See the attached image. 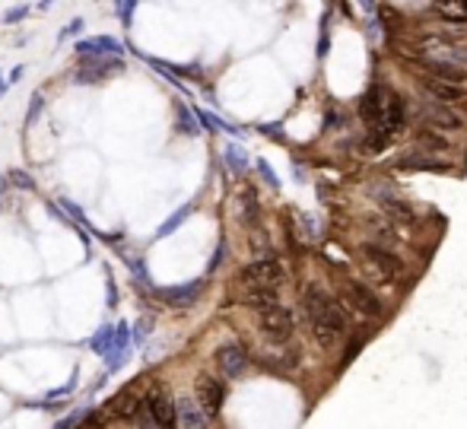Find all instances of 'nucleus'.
<instances>
[{"instance_id": "obj_1", "label": "nucleus", "mask_w": 467, "mask_h": 429, "mask_svg": "<svg viewBox=\"0 0 467 429\" xmlns=\"http://www.w3.org/2000/svg\"><path fill=\"white\" fill-rule=\"evenodd\" d=\"M363 115H365V143L369 150H385L388 143L400 137V131L407 127V108L404 99L388 86H372L363 99Z\"/></svg>"}, {"instance_id": "obj_2", "label": "nucleus", "mask_w": 467, "mask_h": 429, "mask_svg": "<svg viewBox=\"0 0 467 429\" xmlns=\"http://www.w3.org/2000/svg\"><path fill=\"white\" fill-rule=\"evenodd\" d=\"M302 309L305 318H309L312 337L321 350H337L347 337V315H344V302H337V296H330L324 286L312 283L302 293Z\"/></svg>"}, {"instance_id": "obj_3", "label": "nucleus", "mask_w": 467, "mask_h": 429, "mask_svg": "<svg viewBox=\"0 0 467 429\" xmlns=\"http://www.w3.org/2000/svg\"><path fill=\"white\" fill-rule=\"evenodd\" d=\"M283 280H286V270H283V264L277 258H270V255L258 258L248 267H242V274H239L242 302L251 305L254 311L264 309V305H274Z\"/></svg>"}, {"instance_id": "obj_4", "label": "nucleus", "mask_w": 467, "mask_h": 429, "mask_svg": "<svg viewBox=\"0 0 467 429\" xmlns=\"http://www.w3.org/2000/svg\"><path fill=\"white\" fill-rule=\"evenodd\" d=\"M400 261L394 258V251L388 248V245H375V242H369V245H363V277L369 280V283H375V286H394L398 283V277H400Z\"/></svg>"}, {"instance_id": "obj_5", "label": "nucleus", "mask_w": 467, "mask_h": 429, "mask_svg": "<svg viewBox=\"0 0 467 429\" xmlns=\"http://www.w3.org/2000/svg\"><path fill=\"white\" fill-rule=\"evenodd\" d=\"M340 293H344V309H350L359 321H378L382 318V299L359 280H340Z\"/></svg>"}, {"instance_id": "obj_6", "label": "nucleus", "mask_w": 467, "mask_h": 429, "mask_svg": "<svg viewBox=\"0 0 467 429\" xmlns=\"http://www.w3.org/2000/svg\"><path fill=\"white\" fill-rule=\"evenodd\" d=\"M258 328H261V334L270 344H289L295 334V318L286 305L274 302V305L258 309Z\"/></svg>"}, {"instance_id": "obj_7", "label": "nucleus", "mask_w": 467, "mask_h": 429, "mask_svg": "<svg viewBox=\"0 0 467 429\" xmlns=\"http://www.w3.org/2000/svg\"><path fill=\"white\" fill-rule=\"evenodd\" d=\"M118 70H124L121 57L115 55H83V64L76 67V83H99V80H109Z\"/></svg>"}, {"instance_id": "obj_8", "label": "nucleus", "mask_w": 467, "mask_h": 429, "mask_svg": "<svg viewBox=\"0 0 467 429\" xmlns=\"http://www.w3.org/2000/svg\"><path fill=\"white\" fill-rule=\"evenodd\" d=\"M417 55H426V57H435V61H454V64H467V48L448 35H426L423 42H419Z\"/></svg>"}, {"instance_id": "obj_9", "label": "nucleus", "mask_w": 467, "mask_h": 429, "mask_svg": "<svg viewBox=\"0 0 467 429\" xmlns=\"http://www.w3.org/2000/svg\"><path fill=\"white\" fill-rule=\"evenodd\" d=\"M423 121H426L429 127H439V131H458V127L464 125V111L426 96V102H423Z\"/></svg>"}, {"instance_id": "obj_10", "label": "nucleus", "mask_w": 467, "mask_h": 429, "mask_svg": "<svg viewBox=\"0 0 467 429\" xmlns=\"http://www.w3.org/2000/svg\"><path fill=\"white\" fill-rule=\"evenodd\" d=\"M419 86H423V92H426V96H433V99H439V102L454 105V108H464L467 111V90L461 83H448V80H439V76H426V73H423Z\"/></svg>"}, {"instance_id": "obj_11", "label": "nucleus", "mask_w": 467, "mask_h": 429, "mask_svg": "<svg viewBox=\"0 0 467 429\" xmlns=\"http://www.w3.org/2000/svg\"><path fill=\"white\" fill-rule=\"evenodd\" d=\"M197 401L200 407H204L207 416H216L223 407V401H226V385L216 379H210V375H204V379L197 381Z\"/></svg>"}, {"instance_id": "obj_12", "label": "nucleus", "mask_w": 467, "mask_h": 429, "mask_svg": "<svg viewBox=\"0 0 467 429\" xmlns=\"http://www.w3.org/2000/svg\"><path fill=\"white\" fill-rule=\"evenodd\" d=\"M216 366L223 369V375L235 379V375H242V372H245L248 356H245V350H242V346L226 344V346H220V350H216Z\"/></svg>"}, {"instance_id": "obj_13", "label": "nucleus", "mask_w": 467, "mask_h": 429, "mask_svg": "<svg viewBox=\"0 0 467 429\" xmlns=\"http://www.w3.org/2000/svg\"><path fill=\"white\" fill-rule=\"evenodd\" d=\"M146 404H150L153 416H156V426H172V423H179V407H175V404L169 401L159 388H153V391H150Z\"/></svg>"}, {"instance_id": "obj_14", "label": "nucleus", "mask_w": 467, "mask_h": 429, "mask_svg": "<svg viewBox=\"0 0 467 429\" xmlns=\"http://www.w3.org/2000/svg\"><path fill=\"white\" fill-rule=\"evenodd\" d=\"M140 404H144V401H137L134 391H118V395L105 404V410H109L111 416H121V420H134L137 410H140Z\"/></svg>"}, {"instance_id": "obj_15", "label": "nucleus", "mask_w": 467, "mask_h": 429, "mask_svg": "<svg viewBox=\"0 0 467 429\" xmlns=\"http://www.w3.org/2000/svg\"><path fill=\"white\" fill-rule=\"evenodd\" d=\"M433 16L445 22H467V0H433Z\"/></svg>"}, {"instance_id": "obj_16", "label": "nucleus", "mask_w": 467, "mask_h": 429, "mask_svg": "<svg viewBox=\"0 0 467 429\" xmlns=\"http://www.w3.org/2000/svg\"><path fill=\"white\" fill-rule=\"evenodd\" d=\"M121 55V42L109 38V35H96V38H86V42L76 45V55Z\"/></svg>"}, {"instance_id": "obj_17", "label": "nucleus", "mask_w": 467, "mask_h": 429, "mask_svg": "<svg viewBox=\"0 0 467 429\" xmlns=\"http://www.w3.org/2000/svg\"><path fill=\"white\" fill-rule=\"evenodd\" d=\"M417 143L426 146V150H433V153H448V150H452V140H448L439 127H429V125H423L417 131Z\"/></svg>"}, {"instance_id": "obj_18", "label": "nucleus", "mask_w": 467, "mask_h": 429, "mask_svg": "<svg viewBox=\"0 0 467 429\" xmlns=\"http://www.w3.org/2000/svg\"><path fill=\"white\" fill-rule=\"evenodd\" d=\"M382 207H385V213L388 216H394V220H400V223H413L417 220V213H413V207L404 201V197H388V194H382Z\"/></svg>"}, {"instance_id": "obj_19", "label": "nucleus", "mask_w": 467, "mask_h": 429, "mask_svg": "<svg viewBox=\"0 0 467 429\" xmlns=\"http://www.w3.org/2000/svg\"><path fill=\"white\" fill-rule=\"evenodd\" d=\"M404 169H429V172H439V169H448L445 162H439V153L426 156V153H407L404 160H400Z\"/></svg>"}, {"instance_id": "obj_20", "label": "nucleus", "mask_w": 467, "mask_h": 429, "mask_svg": "<svg viewBox=\"0 0 467 429\" xmlns=\"http://www.w3.org/2000/svg\"><path fill=\"white\" fill-rule=\"evenodd\" d=\"M200 410H204V407H200ZM200 410L194 407V401L181 398V401H179V423H185V426H204L207 414H200Z\"/></svg>"}, {"instance_id": "obj_21", "label": "nucleus", "mask_w": 467, "mask_h": 429, "mask_svg": "<svg viewBox=\"0 0 467 429\" xmlns=\"http://www.w3.org/2000/svg\"><path fill=\"white\" fill-rule=\"evenodd\" d=\"M200 293V280H194V283H185V286H175V290H162V299H169V302H179V305H188L194 296Z\"/></svg>"}, {"instance_id": "obj_22", "label": "nucleus", "mask_w": 467, "mask_h": 429, "mask_svg": "<svg viewBox=\"0 0 467 429\" xmlns=\"http://www.w3.org/2000/svg\"><path fill=\"white\" fill-rule=\"evenodd\" d=\"M179 127H181V134H188V137H197L200 134V127H197V121H194V115L188 111V105H179Z\"/></svg>"}, {"instance_id": "obj_23", "label": "nucleus", "mask_w": 467, "mask_h": 429, "mask_svg": "<svg viewBox=\"0 0 467 429\" xmlns=\"http://www.w3.org/2000/svg\"><path fill=\"white\" fill-rule=\"evenodd\" d=\"M188 213H191V207H179V213H175V216H169V220H165L162 226H159V232H156V236H159V239L172 236V229H179L181 223H185V216H188Z\"/></svg>"}, {"instance_id": "obj_24", "label": "nucleus", "mask_w": 467, "mask_h": 429, "mask_svg": "<svg viewBox=\"0 0 467 429\" xmlns=\"http://www.w3.org/2000/svg\"><path fill=\"white\" fill-rule=\"evenodd\" d=\"M111 340H115V328H102V331L92 337V350H99V353H109Z\"/></svg>"}, {"instance_id": "obj_25", "label": "nucleus", "mask_w": 467, "mask_h": 429, "mask_svg": "<svg viewBox=\"0 0 467 429\" xmlns=\"http://www.w3.org/2000/svg\"><path fill=\"white\" fill-rule=\"evenodd\" d=\"M226 160H229V166H232L235 172H242V169H245V153H242L239 146H229V150H226Z\"/></svg>"}, {"instance_id": "obj_26", "label": "nucleus", "mask_w": 467, "mask_h": 429, "mask_svg": "<svg viewBox=\"0 0 467 429\" xmlns=\"http://www.w3.org/2000/svg\"><path fill=\"white\" fill-rule=\"evenodd\" d=\"M134 3H137V0H118V16H121V22H124V26H127V22H131Z\"/></svg>"}, {"instance_id": "obj_27", "label": "nucleus", "mask_w": 467, "mask_h": 429, "mask_svg": "<svg viewBox=\"0 0 467 429\" xmlns=\"http://www.w3.org/2000/svg\"><path fill=\"white\" fill-rule=\"evenodd\" d=\"M86 414H90V410H76V414H70V416H64V420H57V426H61V429L76 426V423H83V420H86Z\"/></svg>"}, {"instance_id": "obj_28", "label": "nucleus", "mask_w": 467, "mask_h": 429, "mask_svg": "<svg viewBox=\"0 0 467 429\" xmlns=\"http://www.w3.org/2000/svg\"><path fill=\"white\" fill-rule=\"evenodd\" d=\"M258 172H261L264 178H267V185H270V188H277V185H280V181H277V175H274V169H270L267 162H258Z\"/></svg>"}, {"instance_id": "obj_29", "label": "nucleus", "mask_w": 467, "mask_h": 429, "mask_svg": "<svg viewBox=\"0 0 467 429\" xmlns=\"http://www.w3.org/2000/svg\"><path fill=\"white\" fill-rule=\"evenodd\" d=\"M61 207H64V210H67V213H70V216H74V220H76V223H86V216H83V213H80V207H76V204H74V201H61Z\"/></svg>"}, {"instance_id": "obj_30", "label": "nucleus", "mask_w": 467, "mask_h": 429, "mask_svg": "<svg viewBox=\"0 0 467 429\" xmlns=\"http://www.w3.org/2000/svg\"><path fill=\"white\" fill-rule=\"evenodd\" d=\"M10 181H13V185H20V188H32V178H29L26 172H10Z\"/></svg>"}, {"instance_id": "obj_31", "label": "nucleus", "mask_w": 467, "mask_h": 429, "mask_svg": "<svg viewBox=\"0 0 467 429\" xmlns=\"http://www.w3.org/2000/svg\"><path fill=\"white\" fill-rule=\"evenodd\" d=\"M80 29H83V20H74V22H70V26H64V32H61V42H64V38H67V35L80 32Z\"/></svg>"}, {"instance_id": "obj_32", "label": "nucleus", "mask_w": 467, "mask_h": 429, "mask_svg": "<svg viewBox=\"0 0 467 429\" xmlns=\"http://www.w3.org/2000/svg\"><path fill=\"white\" fill-rule=\"evenodd\" d=\"M26 16V7H20V10H10L7 13V22H16V20H22Z\"/></svg>"}, {"instance_id": "obj_33", "label": "nucleus", "mask_w": 467, "mask_h": 429, "mask_svg": "<svg viewBox=\"0 0 467 429\" xmlns=\"http://www.w3.org/2000/svg\"><path fill=\"white\" fill-rule=\"evenodd\" d=\"M4 90H7V80H4V76H0V92H4Z\"/></svg>"}]
</instances>
